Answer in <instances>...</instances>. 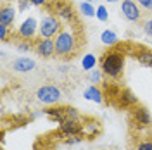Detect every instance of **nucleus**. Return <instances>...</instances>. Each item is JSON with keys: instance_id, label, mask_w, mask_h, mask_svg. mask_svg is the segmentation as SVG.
Here are the masks:
<instances>
[{"instance_id": "obj_1", "label": "nucleus", "mask_w": 152, "mask_h": 150, "mask_svg": "<svg viewBox=\"0 0 152 150\" xmlns=\"http://www.w3.org/2000/svg\"><path fill=\"white\" fill-rule=\"evenodd\" d=\"M83 28L80 24V21H75L71 24H66L64 28L61 29V33L57 35L56 40V55L67 59V57H75L80 48L85 45L83 42V35H81V29Z\"/></svg>"}, {"instance_id": "obj_2", "label": "nucleus", "mask_w": 152, "mask_h": 150, "mask_svg": "<svg viewBox=\"0 0 152 150\" xmlns=\"http://www.w3.org/2000/svg\"><path fill=\"white\" fill-rule=\"evenodd\" d=\"M99 64H100V69L105 78L119 79L124 71V52L119 48H111L105 54H102Z\"/></svg>"}, {"instance_id": "obj_3", "label": "nucleus", "mask_w": 152, "mask_h": 150, "mask_svg": "<svg viewBox=\"0 0 152 150\" xmlns=\"http://www.w3.org/2000/svg\"><path fill=\"white\" fill-rule=\"evenodd\" d=\"M62 26V21L57 17L56 14L48 12L47 16H43V19L40 21V28H38V38H56Z\"/></svg>"}, {"instance_id": "obj_4", "label": "nucleus", "mask_w": 152, "mask_h": 150, "mask_svg": "<svg viewBox=\"0 0 152 150\" xmlns=\"http://www.w3.org/2000/svg\"><path fill=\"white\" fill-rule=\"evenodd\" d=\"M48 7H50L52 14H56L57 17L61 21H64L66 24H71V23L78 21V14H76L73 4H69L66 0H54V4H50Z\"/></svg>"}, {"instance_id": "obj_5", "label": "nucleus", "mask_w": 152, "mask_h": 150, "mask_svg": "<svg viewBox=\"0 0 152 150\" xmlns=\"http://www.w3.org/2000/svg\"><path fill=\"white\" fill-rule=\"evenodd\" d=\"M121 14L128 23L142 24L147 14L142 10V7L137 4V0H121Z\"/></svg>"}, {"instance_id": "obj_6", "label": "nucleus", "mask_w": 152, "mask_h": 150, "mask_svg": "<svg viewBox=\"0 0 152 150\" xmlns=\"http://www.w3.org/2000/svg\"><path fill=\"white\" fill-rule=\"evenodd\" d=\"M37 98L43 105H56V103L61 102L62 93L56 84H43L37 90Z\"/></svg>"}, {"instance_id": "obj_7", "label": "nucleus", "mask_w": 152, "mask_h": 150, "mask_svg": "<svg viewBox=\"0 0 152 150\" xmlns=\"http://www.w3.org/2000/svg\"><path fill=\"white\" fill-rule=\"evenodd\" d=\"M130 119H132V124L137 130H145V128H151L152 126V116L149 112V109L143 107V105H135V107H132Z\"/></svg>"}, {"instance_id": "obj_8", "label": "nucleus", "mask_w": 152, "mask_h": 150, "mask_svg": "<svg viewBox=\"0 0 152 150\" xmlns=\"http://www.w3.org/2000/svg\"><path fill=\"white\" fill-rule=\"evenodd\" d=\"M38 21L35 17H26L18 28V38L28 40V42H37L38 40Z\"/></svg>"}, {"instance_id": "obj_9", "label": "nucleus", "mask_w": 152, "mask_h": 150, "mask_svg": "<svg viewBox=\"0 0 152 150\" xmlns=\"http://www.w3.org/2000/svg\"><path fill=\"white\" fill-rule=\"evenodd\" d=\"M35 52L43 59L56 55V40L54 38H38L35 42Z\"/></svg>"}, {"instance_id": "obj_10", "label": "nucleus", "mask_w": 152, "mask_h": 150, "mask_svg": "<svg viewBox=\"0 0 152 150\" xmlns=\"http://www.w3.org/2000/svg\"><path fill=\"white\" fill-rule=\"evenodd\" d=\"M81 128H83V121L81 119H64L59 122V131L66 136H75V135H81Z\"/></svg>"}, {"instance_id": "obj_11", "label": "nucleus", "mask_w": 152, "mask_h": 150, "mask_svg": "<svg viewBox=\"0 0 152 150\" xmlns=\"http://www.w3.org/2000/svg\"><path fill=\"white\" fill-rule=\"evenodd\" d=\"M37 67V62L29 57H19L12 62V69L18 71V73H29Z\"/></svg>"}, {"instance_id": "obj_12", "label": "nucleus", "mask_w": 152, "mask_h": 150, "mask_svg": "<svg viewBox=\"0 0 152 150\" xmlns=\"http://www.w3.org/2000/svg\"><path fill=\"white\" fill-rule=\"evenodd\" d=\"M102 131V128H100V124L94 119H90V121H83V128H81V136L83 138H95L99 133Z\"/></svg>"}, {"instance_id": "obj_13", "label": "nucleus", "mask_w": 152, "mask_h": 150, "mask_svg": "<svg viewBox=\"0 0 152 150\" xmlns=\"http://www.w3.org/2000/svg\"><path fill=\"white\" fill-rule=\"evenodd\" d=\"M14 19H16V9L12 5L4 4L2 9H0V24L4 26H12L14 24Z\"/></svg>"}, {"instance_id": "obj_14", "label": "nucleus", "mask_w": 152, "mask_h": 150, "mask_svg": "<svg viewBox=\"0 0 152 150\" xmlns=\"http://www.w3.org/2000/svg\"><path fill=\"white\" fill-rule=\"evenodd\" d=\"M83 97H85L86 100L95 102V103H102L104 102V93H102V90H100L99 84H90L85 92H83Z\"/></svg>"}, {"instance_id": "obj_15", "label": "nucleus", "mask_w": 152, "mask_h": 150, "mask_svg": "<svg viewBox=\"0 0 152 150\" xmlns=\"http://www.w3.org/2000/svg\"><path fill=\"white\" fill-rule=\"evenodd\" d=\"M133 57H135L140 64H143V66H147V67H151V69H152V50L140 47V48H137V50H135Z\"/></svg>"}, {"instance_id": "obj_16", "label": "nucleus", "mask_w": 152, "mask_h": 150, "mask_svg": "<svg viewBox=\"0 0 152 150\" xmlns=\"http://www.w3.org/2000/svg\"><path fill=\"white\" fill-rule=\"evenodd\" d=\"M119 98H121V103H123L124 107H135V105H138V97L133 93L132 90H128V88L119 93Z\"/></svg>"}, {"instance_id": "obj_17", "label": "nucleus", "mask_w": 152, "mask_h": 150, "mask_svg": "<svg viewBox=\"0 0 152 150\" xmlns=\"http://www.w3.org/2000/svg\"><path fill=\"white\" fill-rule=\"evenodd\" d=\"M100 42H102L104 45L114 47V45L118 43V35L114 33L113 29H104V31L100 33Z\"/></svg>"}, {"instance_id": "obj_18", "label": "nucleus", "mask_w": 152, "mask_h": 150, "mask_svg": "<svg viewBox=\"0 0 152 150\" xmlns=\"http://www.w3.org/2000/svg\"><path fill=\"white\" fill-rule=\"evenodd\" d=\"M95 66H97V59H95L94 54L83 55V59H81V67L85 71H92V69H95Z\"/></svg>"}, {"instance_id": "obj_19", "label": "nucleus", "mask_w": 152, "mask_h": 150, "mask_svg": "<svg viewBox=\"0 0 152 150\" xmlns=\"http://www.w3.org/2000/svg\"><path fill=\"white\" fill-rule=\"evenodd\" d=\"M80 12H81L83 16H86V17H94V16H97V9L92 5V2H81Z\"/></svg>"}, {"instance_id": "obj_20", "label": "nucleus", "mask_w": 152, "mask_h": 150, "mask_svg": "<svg viewBox=\"0 0 152 150\" xmlns=\"http://www.w3.org/2000/svg\"><path fill=\"white\" fill-rule=\"evenodd\" d=\"M102 76H104L102 69H92V71H88V79H90L94 84L102 83Z\"/></svg>"}, {"instance_id": "obj_21", "label": "nucleus", "mask_w": 152, "mask_h": 150, "mask_svg": "<svg viewBox=\"0 0 152 150\" xmlns=\"http://www.w3.org/2000/svg\"><path fill=\"white\" fill-rule=\"evenodd\" d=\"M33 43H35V42H28V40H21V38H18V42H16V48L21 50V52H29L31 48H35Z\"/></svg>"}, {"instance_id": "obj_22", "label": "nucleus", "mask_w": 152, "mask_h": 150, "mask_svg": "<svg viewBox=\"0 0 152 150\" xmlns=\"http://www.w3.org/2000/svg\"><path fill=\"white\" fill-rule=\"evenodd\" d=\"M137 150H152V138H140L137 141Z\"/></svg>"}, {"instance_id": "obj_23", "label": "nucleus", "mask_w": 152, "mask_h": 150, "mask_svg": "<svg viewBox=\"0 0 152 150\" xmlns=\"http://www.w3.org/2000/svg\"><path fill=\"white\" fill-rule=\"evenodd\" d=\"M142 29H143V33H145L147 36H151V38H152V16H147V17L143 19Z\"/></svg>"}, {"instance_id": "obj_24", "label": "nucleus", "mask_w": 152, "mask_h": 150, "mask_svg": "<svg viewBox=\"0 0 152 150\" xmlns=\"http://www.w3.org/2000/svg\"><path fill=\"white\" fill-rule=\"evenodd\" d=\"M95 17L99 19V21H102V23H105V21L109 19V14H107L105 5H99V7H97V16H95Z\"/></svg>"}, {"instance_id": "obj_25", "label": "nucleus", "mask_w": 152, "mask_h": 150, "mask_svg": "<svg viewBox=\"0 0 152 150\" xmlns=\"http://www.w3.org/2000/svg\"><path fill=\"white\" fill-rule=\"evenodd\" d=\"M137 4L142 7V10L147 14V16L152 12V0H137Z\"/></svg>"}, {"instance_id": "obj_26", "label": "nucleus", "mask_w": 152, "mask_h": 150, "mask_svg": "<svg viewBox=\"0 0 152 150\" xmlns=\"http://www.w3.org/2000/svg\"><path fill=\"white\" fill-rule=\"evenodd\" d=\"M7 36H9V26L0 24V40L2 42H7Z\"/></svg>"}, {"instance_id": "obj_27", "label": "nucleus", "mask_w": 152, "mask_h": 150, "mask_svg": "<svg viewBox=\"0 0 152 150\" xmlns=\"http://www.w3.org/2000/svg\"><path fill=\"white\" fill-rule=\"evenodd\" d=\"M31 5H38V7H45V5H50L52 0H29Z\"/></svg>"}, {"instance_id": "obj_28", "label": "nucleus", "mask_w": 152, "mask_h": 150, "mask_svg": "<svg viewBox=\"0 0 152 150\" xmlns=\"http://www.w3.org/2000/svg\"><path fill=\"white\" fill-rule=\"evenodd\" d=\"M81 140H83V136H81V135H75V136L67 138V145H75V143H80Z\"/></svg>"}, {"instance_id": "obj_29", "label": "nucleus", "mask_w": 152, "mask_h": 150, "mask_svg": "<svg viewBox=\"0 0 152 150\" xmlns=\"http://www.w3.org/2000/svg\"><path fill=\"white\" fill-rule=\"evenodd\" d=\"M105 2H118V0H105Z\"/></svg>"}, {"instance_id": "obj_30", "label": "nucleus", "mask_w": 152, "mask_h": 150, "mask_svg": "<svg viewBox=\"0 0 152 150\" xmlns=\"http://www.w3.org/2000/svg\"><path fill=\"white\" fill-rule=\"evenodd\" d=\"M83 2H92V0H83Z\"/></svg>"}]
</instances>
